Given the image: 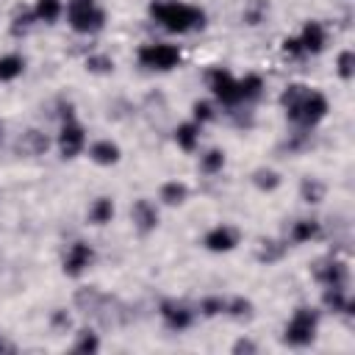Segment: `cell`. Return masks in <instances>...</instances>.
Returning a JSON list of instances; mask_svg holds the SVG:
<instances>
[{
  "instance_id": "19",
  "label": "cell",
  "mask_w": 355,
  "mask_h": 355,
  "mask_svg": "<svg viewBox=\"0 0 355 355\" xmlns=\"http://www.w3.org/2000/svg\"><path fill=\"white\" fill-rule=\"evenodd\" d=\"M114 219V200L108 197H97L89 208V222L92 225H108Z\"/></svg>"
},
{
  "instance_id": "13",
  "label": "cell",
  "mask_w": 355,
  "mask_h": 355,
  "mask_svg": "<svg viewBox=\"0 0 355 355\" xmlns=\"http://www.w3.org/2000/svg\"><path fill=\"white\" fill-rule=\"evenodd\" d=\"M130 219H133V225H136L139 233H150V230L158 227V208L150 200L141 197V200H136L130 205Z\"/></svg>"
},
{
  "instance_id": "20",
  "label": "cell",
  "mask_w": 355,
  "mask_h": 355,
  "mask_svg": "<svg viewBox=\"0 0 355 355\" xmlns=\"http://www.w3.org/2000/svg\"><path fill=\"white\" fill-rule=\"evenodd\" d=\"M25 69V58L17 55V53H8V55H0V80L8 83L14 78H19Z\"/></svg>"
},
{
  "instance_id": "23",
  "label": "cell",
  "mask_w": 355,
  "mask_h": 355,
  "mask_svg": "<svg viewBox=\"0 0 355 355\" xmlns=\"http://www.w3.org/2000/svg\"><path fill=\"white\" fill-rule=\"evenodd\" d=\"M316 236H319V222L316 219H297L291 225V241H297V244H305Z\"/></svg>"
},
{
  "instance_id": "40",
  "label": "cell",
  "mask_w": 355,
  "mask_h": 355,
  "mask_svg": "<svg viewBox=\"0 0 355 355\" xmlns=\"http://www.w3.org/2000/svg\"><path fill=\"white\" fill-rule=\"evenodd\" d=\"M14 349H17V347H14L11 341H6V338L0 336V352H14Z\"/></svg>"
},
{
  "instance_id": "4",
  "label": "cell",
  "mask_w": 355,
  "mask_h": 355,
  "mask_svg": "<svg viewBox=\"0 0 355 355\" xmlns=\"http://www.w3.org/2000/svg\"><path fill=\"white\" fill-rule=\"evenodd\" d=\"M67 19L78 33H97L105 25V11L97 3H67Z\"/></svg>"
},
{
  "instance_id": "38",
  "label": "cell",
  "mask_w": 355,
  "mask_h": 355,
  "mask_svg": "<svg viewBox=\"0 0 355 355\" xmlns=\"http://www.w3.org/2000/svg\"><path fill=\"white\" fill-rule=\"evenodd\" d=\"M283 53H286L288 58H300V55H302V44H300V39H294V36L283 39Z\"/></svg>"
},
{
  "instance_id": "14",
  "label": "cell",
  "mask_w": 355,
  "mask_h": 355,
  "mask_svg": "<svg viewBox=\"0 0 355 355\" xmlns=\"http://www.w3.org/2000/svg\"><path fill=\"white\" fill-rule=\"evenodd\" d=\"M300 44H302V53H322L324 44H327V31H324V25L316 22V19H308V22L302 25Z\"/></svg>"
},
{
  "instance_id": "1",
  "label": "cell",
  "mask_w": 355,
  "mask_h": 355,
  "mask_svg": "<svg viewBox=\"0 0 355 355\" xmlns=\"http://www.w3.org/2000/svg\"><path fill=\"white\" fill-rule=\"evenodd\" d=\"M150 17L164 25L172 33H186V31H197L205 25V11L189 3H178V0H153L150 3Z\"/></svg>"
},
{
  "instance_id": "37",
  "label": "cell",
  "mask_w": 355,
  "mask_h": 355,
  "mask_svg": "<svg viewBox=\"0 0 355 355\" xmlns=\"http://www.w3.org/2000/svg\"><path fill=\"white\" fill-rule=\"evenodd\" d=\"M50 324L55 327V330H69L72 327V316L67 313V311H53V316H50Z\"/></svg>"
},
{
  "instance_id": "27",
  "label": "cell",
  "mask_w": 355,
  "mask_h": 355,
  "mask_svg": "<svg viewBox=\"0 0 355 355\" xmlns=\"http://www.w3.org/2000/svg\"><path fill=\"white\" fill-rule=\"evenodd\" d=\"M252 183H255L261 191H275V189L280 186V175H277L275 169L261 166V169H255V172H252Z\"/></svg>"
},
{
  "instance_id": "31",
  "label": "cell",
  "mask_w": 355,
  "mask_h": 355,
  "mask_svg": "<svg viewBox=\"0 0 355 355\" xmlns=\"http://www.w3.org/2000/svg\"><path fill=\"white\" fill-rule=\"evenodd\" d=\"M86 69H89V72H97V75H105V72L114 69V58L105 55V53H92V55L86 58Z\"/></svg>"
},
{
  "instance_id": "36",
  "label": "cell",
  "mask_w": 355,
  "mask_h": 355,
  "mask_svg": "<svg viewBox=\"0 0 355 355\" xmlns=\"http://www.w3.org/2000/svg\"><path fill=\"white\" fill-rule=\"evenodd\" d=\"M225 302L227 300H222V297H205L200 302V313L202 316H219V313H225Z\"/></svg>"
},
{
  "instance_id": "41",
  "label": "cell",
  "mask_w": 355,
  "mask_h": 355,
  "mask_svg": "<svg viewBox=\"0 0 355 355\" xmlns=\"http://www.w3.org/2000/svg\"><path fill=\"white\" fill-rule=\"evenodd\" d=\"M67 3H94V0H67Z\"/></svg>"
},
{
  "instance_id": "22",
  "label": "cell",
  "mask_w": 355,
  "mask_h": 355,
  "mask_svg": "<svg viewBox=\"0 0 355 355\" xmlns=\"http://www.w3.org/2000/svg\"><path fill=\"white\" fill-rule=\"evenodd\" d=\"M324 183L322 180H316V178H305L302 183H300V197H302V202H308V205H316V202H322L324 200Z\"/></svg>"
},
{
  "instance_id": "24",
  "label": "cell",
  "mask_w": 355,
  "mask_h": 355,
  "mask_svg": "<svg viewBox=\"0 0 355 355\" xmlns=\"http://www.w3.org/2000/svg\"><path fill=\"white\" fill-rule=\"evenodd\" d=\"M283 255H286V244H283V241H275V239H263L261 247H258V252H255V258H258L261 263H275V261H280Z\"/></svg>"
},
{
  "instance_id": "3",
  "label": "cell",
  "mask_w": 355,
  "mask_h": 355,
  "mask_svg": "<svg viewBox=\"0 0 355 355\" xmlns=\"http://www.w3.org/2000/svg\"><path fill=\"white\" fill-rule=\"evenodd\" d=\"M327 111H330L327 97H324L322 92L308 89V92H305V97H302V103L297 105V111H294L288 119H291L294 125H300L302 130H311L313 125H319V122L327 116Z\"/></svg>"
},
{
  "instance_id": "10",
  "label": "cell",
  "mask_w": 355,
  "mask_h": 355,
  "mask_svg": "<svg viewBox=\"0 0 355 355\" xmlns=\"http://www.w3.org/2000/svg\"><path fill=\"white\" fill-rule=\"evenodd\" d=\"M92 261H94V250L86 241H75V244H69V250L64 255V272L69 277H78L92 266Z\"/></svg>"
},
{
  "instance_id": "17",
  "label": "cell",
  "mask_w": 355,
  "mask_h": 355,
  "mask_svg": "<svg viewBox=\"0 0 355 355\" xmlns=\"http://www.w3.org/2000/svg\"><path fill=\"white\" fill-rule=\"evenodd\" d=\"M175 141H178V147L186 150V153L197 150V144H200V125H197L194 119L178 125V128H175Z\"/></svg>"
},
{
  "instance_id": "12",
  "label": "cell",
  "mask_w": 355,
  "mask_h": 355,
  "mask_svg": "<svg viewBox=\"0 0 355 355\" xmlns=\"http://www.w3.org/2000/svg\"><path fill=\"white\" fill-rule=\"evenodd\" d=\"M202 244L211 250V252H230L236 244H239V233L230 227V225H216L205 233Z\"/></svg>"
},
{
  "instance_id": "8",
  "label": "cell",
  "mask_w": 355,
  "mask_h": 355,
  "mask_svg": "<svg viewBox=\"0 0 355 355\" xmlns=\"http://www.w3.org/2000/svg\"><path fill=\"white\" fill-rule=\"evenodd\" d=\"M158 313H161L164 324H166L169 330H175V333L191 327V322H194V311H191L189 305L178 302V300H164L161 308H158Z\"/></svg>"
},
{
  "instance_id": "5",
  "label": "cell",
  "mask_w": 355,
  "mask_h": 355,
  "mask_svg": "<svg viewBox=\"0 0 355 355\" xmlns=\"http://www.w3.org/2000/svg\"><path fill=\"white\" fill-rule=\"evenodd\" d=\"M139 64L147 67V69L169 72L180 64V50L175 44H144L139 50Z\"/></svg>"
},
{
  "instance_id": "21",
  "label": "cell",
  "mask_w": 355,
  "mask_h": 355,
  "mask_svg": "<svg viewBox=\"0 0 355 355\" xmlns=\"http://www.w3.org/2000/svg\"><path fill=\"white\" fill-rule=\"evenodd\" d=\"M305 92H308V86H302V83H288V86L283 89V94H280V105L286 108V116H291V114L297 111V105L302 103Z\"/></svg>"
},
{
  "instance_id": "11",
  "label": "cell",
  "mask_w": 355,
  "mask_h": 355,
  "mask_svg": "<svg viewBox=\"0 0 355 355\" xmlns=\"http://www.w3.org/2000/svg\"><path fill=\"white\" fill-rule=\"evenodd\" d=\"M322 305L327 311H333V313H344V316L355 313V300L347 294V286H324Z\"/></svg>"
},
{
  "instance_id": "42",
  "label": "cell",
  "mask_w": 355,
  "mask_h": 355,
  "mask_svg": "<svg viewBox=\"0 0 355 355\" xmlns=\"http://www.w3.org/2000/svg\"><path fill=\"white\" fill-rule=\"evenodd\" d=\"M0 141H3V125H0Z\"/></svg>"
},
{
  "instance_id": "15",
  "label": "cell",
  "mask_w": 355,
  "mask_h": 355,
  "mask_svg": "<svg viewBox=\"0 0 355 355\" xmlns=\"http://www.w3.org/2000/svg\"><path fill=\"white\" fill-rule=\"evenodd\" d=\"M47 147H50V139L42 130H36V128L25 130L17 139V153L19 155H42V153H47Z\"/></svg>"
},
{
  "instance_id": "29",
  "label": "cell",
  "mask_w": 355,
  "mask_h": 355,
  "mask_svg": "<svg viewBox=\"0 0 355 355\" xmlns=\"http://www.w3.org/2000/svg\"><path fill=\"white\" fill-rule=\"evenodd\" d=\"M222 166H225V153H222V150H208V153L200 158V169H202L205 175H216V172H222Z\"/></svg>"
},
{
  "instance_id": "28",
  "label": "cell",
  "mask_w": 355,
  "mask_h": 355,
  "mask_svg": "<svg viewBox=\"0 0 355 355\" xmlns=\"http://www.w3.org/2000/svg\"><path fill=\"white\" fill-rule=\"evenodd\" d=\"M72 349L80 352V355H92V352H97V349H100V338H97V333H92V330H80L78 338H75V344H72Z\"/></svg>"
},
{
  "instance_id": "39",
  "label": "cell",
  "mask_w": 355,
  "mask_h": 355,
  "mask_svg": "<svg viewBox=\"0 0 355 355\" xmlns=\"http://www.w3.org/2000/svg\"><path fill=\"white\" fill-rule=\"evenodd\" d=\"M233 352H258V347H255L250 338H239V341L233 344Z\"/></svg>"
},
{
  "instance_id": "33",
  "label": "cell",
  "mask_w": 355,
  "mask_h": 355,
  "mask_svg": "<svg viewBox=\"0 0 355 355\" xmlns=\"http://www.w3.org/2000/svg\"><path fill=\"white\" fill-rule=\"evenodd\" d=\"M33 19H36L33 11H28V8H17V14H14V19H11V31L19 36V33H25V31L31 28Z\"/></svg>"
},
{
  "instance_id": "18",
  "label": "cell",
  "mask_w": 355,
  "mask_h": 355,
  "mask_svg": "<svg viewBox=\"0 0 355 355\" xmlns=\"http://www.w3.org/2000/svg\"><path fill=\"white\" fill-rule=\"evenodd\" d=\"M261 94H263V78H261V75L250 72V75H244V78L239 80V103H252V100H258Z\"/></svg>"
},
{
  "instance_id": "35",
  "label": "cell",
  "mask_w": 355,
  "mask_h": 355,
  "mask_svg": "<svg viewBox=\"0 0 355 355\" xmlns=\"http://www.w3.org/2000/svg\"><path fill=\"white\" fill-rule=\"evenodd\" d=\"M191 116H194V122H197V125L211 122V119H214V105H211L208 100H197V103L191 105Z\"/></svg>"
},
{
  "instance_id": "32",
  "label": "cell",
  "mask_w": 355,
  "mask_h": 355,
  "mask_svg": "<svg viewBox=\"0 0 355 355\" xmlns=\"http://www.w3.org/2000/svg\"><path fill=\"white\" fill-rule=\"evenodd\" d=\"M336 67H338V75H341L344 80H349V78L355 75V53H352V50H341Z\"/></svg>"
},
{
  "instance_id": "26",
  "label": "cell",
  "mask_w": 355,
  "mask_h": 355,
  "mask_svg": "<svg viewBox=\"0 0 355 355\" xmlns=\"http://www.w3.org/2000/svg\"><path fill=\"white\" fill-rule=\"evenodd\" d=\"M186 197H189V189H186V183H180V180H169V183L161 186V200H164L166 205H180Z\"/></svg>"
},
{
  "instance_id": "34",
  "label": "cell",
  "mask_w": 355,
  "mask_h": 355,
  "mask_svg": "<svg viewBox=\"0 0 355 355\" xmlns=\"http://www.w3.org/2000/svg\"><path fill=\"white\" fill-rule=\"evenodd\" d=\"M266 14V0H252L247 8H244V22L247 25H258Z\"/></svg>"
},
{
  "instance_id": "30",
  "label": "cell",
  "mask_w": 355,
  "mask_h": 355,
  "mask_svg": "<svg viewBox=\"0 0 355 355\" xmlns=\"http://www.w3.org/2000/svg\"><path fill=\"white\" fill-rule=\"evenodd\" d=\"M225 313H230L233 319H250L252 316V302L247 297H233L230 302H225Z\"/></svg>"
},
{
  "instance_id": "9",
  "label": "cell",
  "mask_w": 355,
  "mask_h": 355,
  "mask_svg": "<svg viewBox=\"0 0 355 355\" xmlns=\"http://www.w3.org/2000/svg\"><path fill=\"white\" fill-rule=\"evenodd\" d=\"M86 144V133L75 119L61 122V133H58V153L61 158H75Z\"/></svg>"
},
{
  "instance_id": "6",
  "label": "cell",
  "mask_w": 355,
  "mask_h": 355,
  "mask_svg": "<svg viewBox=\"0 0 355 355\" xmlns=\"http://www.w3.org/2000/svg\"><path fill=\"white\" fill-rule=\"evenodd\" d=\"M205 80H208V89L214 92V97H216L219 103H225V105H230V108L239 105V80H236L227 69L214 67V69H208Z\"/></svg>"
},
{
  "instance_id": "25",
  "label": "cell",
  "mask_w": 355,
  "mask_h": 355,
  "mask_svg": "<svg viewBox=\"0 0 355 355\" xmlns=\"http://www.w3.org/2000/svg\"><path fill=\"white\" fill-rule=\"evenodd\" d=\"M61 11H64L61 0H36V6H33L36 19H42V22H55L61 17Z\"/></svg>"
},
{
  "instance_id": "16",
  "label": "cell",
  "mask_w": 355,
  "mask_h": 355,
  "mask_svg": "<svg viewBox=\"0 0 355 355\" xmlns=\"http://www.w3.org/2000/svg\"><path fill=\"white\" fill-rule=\"evenodd\" d=\"M89 158L94 164H100V166H111V164L119 161V144L111 141V139H100V141H94L89 147Z\"/></svg>"
},
{
  "instance_id": "2",
  "label": "cell",
  "mask_w": 355,
  "mask_h": 355,
  "mask_svg": "<svg viewBox=\"0 0 355 355\" xmlns=\"http://www.w3.org/2000/svg\"><path fill=\"white\" fill-rule=\"evenodd\" d=\"M316 324H319V313L313 308H297L294 316L288 319L286 330H283V341L291 347H308L316 336Z\"/></svg>"
},
{
  "instance_id": "7",
  "label": "cell",
  "mask_w": 355,
  "mask_h": 355,
  "mask_svg": "<svg viewBox=\"0 0 355 355\" xmlns=\"http://www.w3.org/2000/svg\"><path fill=\"white\" fill-rule=\"evenodd\" d=\"M313 277L322 283V286H347L349 283V266L333 255L327 258H319L313 266H311Z\"/></svg>"
}]
</instances>
